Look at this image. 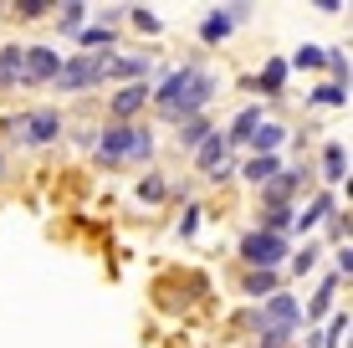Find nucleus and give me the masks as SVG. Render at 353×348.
Masks as SVG:
<instances>
[{"label": "nucleus", "instance_id": "2eb2a0df", "mask_svg": "<svg viewBox=\"0 0 353 348\" xmlns=\"http://www.w3.org/2000/svg\"><path fill=\"white\" fill-rule=\"evenodd\" d=\"M241 174H246L251 179V185H266V179H276V174H282V159H276V154H256V159H246V170H241Z\"/></svg>", "mask_w": 353, "mask_h": 348}, {"label": "nucleus", "instance_id": "20e7f679", "mask_svg": "<svg viewBox=\"0 0 353 348\" xmlns=\"http://www.w3.org/2000/svg\"><path fill=\"white\" fill-rule=\"evenodd\" d=\"M62 113L57 108H31V113H10L6 118V134L16 143H31V149H41V143H57L62 139Z\"/></svg>", "mask_w": 353, "mask_h": 348}, {"label": "nucleus", "instance_id": "f704fd0d", "mask_svg": "<svg viewBox=\"0 0 353 348\" xmlns=\"http://www.w3.org/2000/svg\"><path fill=\"white\" fill-rule=\"evenodd\" d=\"M0 174H6V149H0Z\"/></svg>", "mask_w": 353, "mask_h": 348}, {"label": "nucleus", "instance_id": "412c9836", "mask_svg": "<svg viewBox=\"0 0 353 348\" xmlns=\"http://www.w3.org/2000/svg\"><path fill=\"white\" fill-rule=\"evenodd\" d=\"M21 57H26V46H0V88L21 82Z\"/></svg>", "mask_w": 353, "mask_h": 348}, {"label": "nucleus", "instance_id": "1a4fd4ad", "mask_svg": "<svg viewBox=\"0 0 353 348\" xmlns=\"http://www.w3.org/2000/svg\"><path fill=\"white\" fill-rule=\"evenodd\" d=\"M246 16H251V6H221V10H210V16L200 21V41H205V46L225 41L230 26H236V21H246Z\"/></svg>", "mask_w": 353, "mask_h": 348}, {"label": "nucleus", "instance_id": "f03ea898", "mask_svg": "<svg viewBox=\"0 0 353 348\" xmlns=\"http://www.w3.org/2000/svg\"><path fill=\"white\" fill-rule=\"evenodd\" d=\"M92 154L108 170H118V164H149L154 159V134L143 123H108V128L92 134Z\"/></svg>", "mask_w": 353, "mask_h": 348}, {"label": "nucleus", "instance_id": "c9c22d12", "mask_svg": "<svg viewBox=\"0 0 353 348\" xmlns=\"http://www.w3.org/2000/svg\"><path fill=\"white\" fill-rule=\"evenodd\" d=\"M0 16H6V6H0Z\"/></svg>", "mask_w": 353, "mask_h": 348}, {"label": "nucleus", "instance_id": "a211bd4d", "mask_svg": "<svg viewBox=\"0 0 353 348\" xmlns=\"http://www.w3.org/2000/svg\"><path fill=\"white\" fill-rule=\"evenodd\" d=\"M287 57H266V67H261V92H266V98H276V92H282L287 88Z\"/></svg>", "mask_w": 353, "mask_h": 348}, {"label": "nucleus", "instance_id": "9b49d317", "mask_svg": "<svg viewBox=\"0 0 353 348\" xmlns=\"http://www.w3.org/2000/svg\"><path fill=\"white\" fill-rule=\"evenodd\" d=\"M297 185H302V170H282L276 179H266V185H261V205H292Z\"/></svg>", "mask_w": 353, "mask_h": 348}, {"label": "nucleus", "instance_id": "39448f33", "mask_svg": "<svg viewBox=\"0 0 353 348\" xmlns=\"http://www.w3.org/2000/svg\"><path fill=\"white\" fill-rule=\"evenodd\" d=\"M108 52H77L62 57V72H57V92H88L97 82H108Z\"/></svg>", "mask_w": 353, "mask_h": 348}, {"label": "nucleus", "instance_id": "9d476101", "mask_svg": "<svg viewBox=\"0 0 353 348\" xmlns=\"http://www.w3.org/2000/svg\"><path fill=\"white\" fill-rule=\"evenodd\" d=\"M194 164H200V174H205V179L221 170V164H230V143H225L221 128H210V139H205L200 149H194Z\"/></svg>", "mask_w": 353, "mask_h": 348}, {"label": "nucleus", "instance_id": "bb28decb", "mask_svg": "<svg viewBox=\"0 0 353 348\" xmlns=\"http://www.w3.org/2000/svg\"><path fill=\"white\" fill-rule=\"evenodd\" d=\"M164 195H169V185H164L159 174H143V179H139V200H143V205H159Z\"/></svg>", "mask_w": 353, "mask_h": 348}, {"label": "nucleus", "instance_id": "f257e3e1", "mask_svg": "<svg viewBox=\"0 0 353 348\" xmlns=\"http://www.w3.org/2000/svg\"><path fill=\"white\" fill-rule=\"evenodd\" d=\"M215 88H221L215 72H205L200 62H185V67H174L159 88L149 92V103L159 108L164 123H185V118H200L205 113V103L215 98Z\"/></svg>", "mask_w": 353, "mask_h": 348}, {"label": "nucleus", "instance_id": "4468645a", "mask_svg": "<svg viewBox=\"0 0 353 348\" xmlns=\"http://www.w3.org/2000/svg\"><path fill=\"white\" fill-rule=\"evenodd\" d=\"M282 139H287V128H282V123H272V118H261L256 134H251L246 143H251L256 154H276V149H282Z\"/></svg>", "mask_w": 353, "mask_h": 348}, {"label": "nucleus", "instance_id": "5701e85b", "mask_svg": "<svg viewBox=\"0 0 353 348\" xmlns=\"http://www.w3.org/2000/svg\"><path fill=\"white\" fill-rule=\"evenodd\" d=\"M88 10H92V6H82V0L62 6V21H57V31H62V36H77L82 26H88Z\"/></svg>", "mask_w": 353, "mask_h": 348}, {"label": "nucleus", "instance_id": "423d86ee", "mask_svg": "<svg viewBox=\"0 0 353 348\" xmlns=\"http://www.w3.org/2000/svg\"><path fill=\"white\" fill-rule=\"evenodd\" d=\"M282 256H292V236H266V231L241 236V261H246L251 272H276Z\"/></svg>", "mask_w": 353, "mask_h": 348}, {"label": "nucleus", "instance_id": "cd10ccee", "mask_svg": "<svg viewBox=\"0 0 353 348\" xmlns=\"http://www.w3.org/2000/svg\"><path fill=\"white\" fill-rule=\"evenodd\" d=\"M6 10H16V21H41L46 10H57L52 0H16V6H6Z\"/></svg>", "mask_w": 353, "mask_h": 348}, {"label": "nucleus", "instance_id": "7ed1b4c3", "mask_svg": "<svg viewBox=\"0 0 353 348\" xmlns=\"http://www.w3.org/2000/svg\"><path fill=\"white\" fill-rule=\"evenodd\" d=\"M297 328H302V303H297V297H287V292H272L261 303V313H256L261 348H287L292 338H297Z\"/></svg>", "mask_w": 353, "mask_h": 348}, {"label": "nucleus", "instance_id": "ddd939ff", "mask_svg": "<svg viewBox=\"0 0 353 348\" xmlns=\"http://www.w3.org/2000/svg\"><path fill=\"white\" fill-rule=\"evenodd\" d=\"M327 215H333V195H327V190H323V195L318 200H312V205L307 210H297V215H292V231H312V225H318V221H327Z\"/></svg>", "mask_w": 353, "mask_h": 348}, {"label": "nucleus", "instance_id": "2f4dec72", "mask_svg": "<svg viewBox=\"0 0 353 348\" xmlns=\"http://www.w3.org/2000/svg\"><path fill=\"white\" fill-rule=\"evenodd\" d=\"M312 261H318V246H302L297 256H292V277H307V272H312Z\"/></svg>", "mask_w": 353, "mask_h": 348}, {"label": "nucleus", "instance_id": "f3484780", "mask_svg": "<svg viewBox=\"0 0 353 348\" xmlns=\"http://www.w3.org/2000/svg\"><path fill=\"white\" fill-rule=\"evenodd\" d=\"M108 77L143 82V77H149V57H113V62H108Z\"/></svg>", "mask_w": 353, "mask_h": 348}, {"label": "nucleus", "instance_id": "7c9ffc66", "mask_svg": "<svg viewBox=\"0 0 353 348\" xmlns=\"http://www.w3.org/2000/svg\"><path fill=\"white\" fill-rule=\"evenodd\" d=\"M123 10L133 16V26H139V31H149V36L159 31V16H154V10H143V6H123Z\"/></svg>", "mask_w": 353, "mask_h": 348}, {"label": "nucleus", "instance_id": "393cba45", "mask_svg": "<svg viewBox=\"0 0 353 348\" xmlns=\"http://www.w3.org/2000/svg\"><path fill=\"white\" fill-rule=\"evenodd\" d=\"M333 287H338V277H333V272H327V277H323V287H318V297H312V303H307V313H312V318L333 313Z\"/></svg>", "mask_w": 353, "mask_h": 348}, {"label": "nucleus", "instance_id": "4be33fe9", "mask_svg": "<svg viewBox=\"0 0 353 348\" xmlns=\"http://www.w3.org/2000/svg\"><path fill=\"white\" fill-rule=\"evenodd\" d=\"M210 139V118H185V123H179V149H200V143Z\"/></svg>", "mask_w": 353, "mask_h": 348}, {"label": "nucleus", "instance_id": "6e6552de", "mask_svg": "<svg viewBox=\"0 0 353 348\" xmlns=\"http://www.w3.org/2000/svg\"><path fill=\"white\" fill-rule=\"evenodd\" d=\"M149 82H123V88L113 92V103H108V113H113V123H133L139 118V108H149Z\"/></svg>", "mask_w": 353, "mask_h": 348}, {"label": "nucleus", "instance_id": "c85d7f7f", "mask_svg": "<svg viewBox=\"0 0 353 348\" xmlns=\"http://www.w3.org/2000/svg\"><path fill=\"white\" fill-rule=\"evenodd\" d=\"M312 103H318V108H343V103H348V88H333V82H323V88L312 92Z\"/></svg>", "mask_w": 353, "mask_h": 348}, {"label": "nucleus", "instance_id": "c756f323", "mask_svg": "<svg viewBox=\"0 0 353 348\" xmlns=\"http://www.w3.org/2000/svg\"><path fill=\"white\" fill-rule=\"evenodd\" d=\"M287 67H297V72H302V67H323V46H297Z\"/></svg>", "mask_w": 353, "mask_h": 348}, {"label": "nucleus", "instance_id": "6ab92c4d", "mask_svg": "<svg viewBox=\"0 0 353 348\" xmlns=\"http://www.w3.org/2000/svg\"><path fill=\"white\" fill-rule=\"evenodd\" d=\"M246 297H256V303H266V297L272 292H282V277H276V272H246Z\"/></svg>", "mask_w": 353, "mask_h": 348}, {"label": "nucleus", "instance_id": "473e14b6", "mask_svg": "<svg viewBox=\"0 0 353 348\" xmlns=\"http://www.w3.org/2000/svg\"><path fill=\"white\" fill-rule=\"evenodd\" d=\"M353 272V251L348 246H338V256H333V277H348Z\"/></svg>", "mask_w": 353, "mask_h": 348}, {"label": "nucleus", "instance_id": "b1692460", "mask_svg": "<svg viewBox=\"0 0 353 348\" xmlns=\"http://www.w3.org/2000/svg\"><path fill=\"white\" fill-rule=\"evenodd\" d=\"M77 41L88 46V52H108V46H113V26H82Z\"/></svg>", "mask_w": 353, "mask_h": 348}, {"label": "nucleus", "instance_id": "72a5a7b5", "mask_svg": "<svg viewBox=\"0 0 353 348\" xmlns=\"http://www.w3.org/2000/svg\"><path fill=\"white\" fill-rule=\"evenodd\" d=\"M200 215H205L200 205H190V210H185V221H179V236H194V231H200Z\"/></svg>", "mask_w": 353, "mask_h": 348}, {"label": "nucleus", "instance_id": "f8f14e48", "mask_svg": "<svg viewBox=\"0 0 353 348\" xmlns=\"http://www.w3.org/2000/svg\"><path fill=\"white\" fill-rule=\"evenodd\" d=\"M323 179L327 185H348V149L343 143H323Z\"/></svg>", "mask_w": 353, "mask_h": 348}, {"label": "nucleus", "instance_id": "0eeeda50", "mask_svg": "<svg viewBox=\"0 0 353 348\" xmlns=\"http://www.w3.org/2000/svg\"><path fill=\"white\" fill-rule=\"evenodd\" d=\"M57 72H62L57 46H26V57H21V82L41 88V82H57Z\"/></svg>", "mask_w": 353, "mask_h": 348}, {"label": "nucleus", "instance_id": "a878e982", "mask_svg": "<svg viewBox=\"0 0 353 348\" xmlns=\"http://www.w3.org/2000/svg\"><path fill=\"white\" fill-rule=\"evenodd\" d=\"M323 338H327V348H343V343H348V307H343V313H333V318H327Z\"/></svg>", "mask_w": 353, "mask_h": 348}, {"label": "nucleus", "instance_id": "aec40b11", "mask_svg": "<svg viewBox=\"0 0 353 348\" xmlns=\"http://www.w3.org/2000/svg\"><path fill=\"white\" fill-rule=\"evenodd\" d=\"M256 123H261V108H241L236 123L225 128V143H246L251 134H256Z\"/></svg>", "mask_w": 353, "mask_h": 348}, {"label": "nucleus", "instance_id": "dca6fc26", "mask_svg": "<svg viewBox=\"0 0 353 348\" xmlns=\"http://www.w3.org/2000/svg\"><path fill=\"white\" fill-rule=\"evenodd\" d=\"M292 215H297L292 205H261V225H256V231H266V236H287V231H292Z\"/></svg>", "mask_w": 353, "mask_h": 348}]
</instances>
